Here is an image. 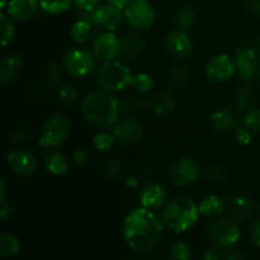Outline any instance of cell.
Here are the masks:
<instances>
[{"label":"cell","instance_id":"38","mask_svg":"<svg viewBox=\"0 0 260 260\" xmlns=\"http://www.w3.org/2000/svg\"><path fill=\"white\" fill-rule=\"evenodd\" d=\"M28 136H29V127L24 123H19L18 126L10 128V131H9V141L10 142L25 141Z\"/></svg>","mask_w":260,"mask_h":260},{"label":"cell","instance_id":"47","mask_svg":"<svg viewBox=\"0 0 260 260\" xmlns=\"http://www.w3.org/2000/svg\"><path fill=\"white\" fill-rule=\"evenodd\" d=\"M202 258L206 260H218L221 259V255L218 254L217 249H208V250H206V253L203 254Z\"/></svg>","mask_w":260,"mask_h":260},{"label":"cell","instance_id":"9","mask_svg":"<svg viewBox=\"0 0 260 260\" xmlns=\"http://www.w3.org/2000/svg\"><path fill=\"white\" fill-rule=\"evenodd\" d=\"M235 68L244 80H251L260 75V50L254 46H244L236 51Z\"/></svg>","mask_w":260,"mask_h":260},{"label":"cell","instance_id":"27","mask_svg":"<svg viewBox=\"0 0 260 260\" xmlns=\"http://www.w3.org/2000/svg\"><path fill=\"white\" fill-rule=\"evenodd\" d=\"M79 93L74 86L63 85L57 91V101L63 109H71L78 103Z\"/></svg>","mask_w":260,"mask_h":260},{"label":"cell","instance_id":"4","mask_svg":"<svg viewBox=\"0 0 260 260\" xmlns=\"http://www.w3.org/2000/svg\"><path fill=\"white\" fill-rule=\"evenodd\" d=\"M134 74L124 63L119 61H107L101 66L96 80L107 91H121L132 85Z\"/></svg>","mask_w":260,"mask_h":260},{"label":"cell","instance_id":"40","mask_svg":"<svg viewBox=\"0 0 260 260\" xmlns=\"http://www.w3.org/2000/svg\"><path fill=\"white\" fill-rule=\"evenodd\" d=\"M88 160H89V155L85 149H80V147H78V149L74 150L73 162L76 168H84L86 165V162H88Z\"/></svg>","mask_w":260,"mask_h":260},{"label":"cell","instance_id":"10","mask_svg":"<svg viewBox=\"0 0 260 260\" xmlns=\"http://www.w3.org/2000/svg\"><path fill=\"white\" fill-rule=\"evenodd\" d=\"M235 61L229 55H217L206 65V76L211 83L221 84L230 80L235 74Z\"/></svg>","mask_w":260,"mask_h":260},{"label":"cell","instance_id":"50","mask_svg":"<svg viewBox=\"0 0 260 260\" xmlns=\"http://www.w3.org/2000/svg\"><path fill=\"white\" fill-rule=\"evenodd\" d=\"M250 10L255 14H260V0H250Z\"/></svg>","mask_w":260,"mask_h":260},{"label":"cell","instance_id":"33","mask_svg":"<svg viewBox=\"0 0 260 260\" xmlns=\"http://www.w3.org/2000/svg\"><path fill=\"white\" fill-rule=\"evenodd\" d=\"M116 137L113 134H108V132H99L94 136L93 145L98 151H108L112 146H113Z\"/></svg>","mask_w":260,"mask_h":260},{"label":"cell","instance_id":"5","mask_svg":"<svg viewBox=\"0 0 260 260\" xmlns=\"http://www.w3.org/2000/svg\"><path fill=\"white\" fill-rule=\"evenodd\" d=\"M70 134V121L63 114H55L46 121L40 137V146L46 150H56L62 146Z\"/></svg>","mask_w":260,"mask_h":260},{"label":"cell","instance_id":"1","mask_svg":"<svg viewBox=\"0 0 260 260\" xmlns=\"http://www.w3.org/2000/svg\"><path fill=\"white\" fill-rule=\"evenodd\" d=\"M164 226L151 210L139 207L126 216L123 222V238L131 250L149 253L161 241Z\"/></svg>","mask_w":260,"mask_h":260},{"label":"cell","instance_id":"22","mask_svg":"<svg viewBox=\"0 0 260 260\" xmlns=\"http://www.w3.org/2000/svg\"><path fill=\"white\" fill-rule=\"evenodd\" d=\"M210 123L217 132H230L235 127L236 119L231 108H218L211 114Z\"/></svg>","mask_w":260,"mask_h":260},{"label":"cell","instance_id":"36","mask_svg":"<svg viewBox=\"0 0 260 260\" xmlns=\"http://www.w3.org/2000/svg\"><path fill=\"white\" fill-rule=\"evenodd\" d=\"M169 79L172 83L177 84V85H184L190 79V71L184 66H177L170 70Z\"/></svg>","mask_w":260,"mask_h":260},{"label":"cell","instance_id":"49","mask_svg":"<svg viewBox=\"0 0 260 260\" xmlns=\"http://www.w3.org/2000/svg\"><path fill=\"white\" fill-rule=\"evenodd\" d=\"M107 2H108L109 4L114 5V7L119 8V9H124L132 0H107Z\"/></svg>","mask_w":260,"mask_h":260},{"label":"cell","instance_id":"32","mask_svg":"<svg viewBox=\"0 0 260 260\" xmlns=\"http://www.w3.org/2000/svg\"><path fill=\"white\" fill-rule=\"evenodd\" d=\"M154 78L146 73L136 74V75H134V79H132V86L137 91H140V93H149L154 88Z\"/></svg>","mask_w":260,"mask_h":260},{"label":"cell","instance_id":"52","mask_svg":"<svg viewBox=\"0 0 260 260\" xmlns=\"http://www.w3.org/2000/svg\"><path fill=\"white\" fill-rule=\"evenodd\" d=\"M124 182H126V184L128 185V187H132V188L137 187L136 178H126V179H124Z\"/></svg>","mask_w":260,"mask_h":260},{"label":"cell","instance_id":"42","mask_svg":"<svg viewBox=\"0 0 260 260\" xmlns=\"http://www.w3.org/2000/svg\"><path fill=\"white\" fill-rule=\"evenodd\" d=\"M235 140L240 145H248L251 141V132L248 127H240L235 131Z\"/></svg>","mask_w":260,"mask_h":260},{"label":"cell","instance_id":"48","mask_svg":"<svg viewBox=\"0 0 260 260\" xmlns=\"http://www.w3.org/2000/svg\"><path fill=\"white\" fill-rule=\"evenodd\" d=\"M223 258L229 259V260H238V259H245V255L238 250H235V251L231 250L230 253H228L226 255H223Z\"/></svg>","mask_w":260,"mask_h":260},{"label":"cell","instance_id":"11","mask_svg":"<svg viewBox=\"0 0 260 260\" xmlns=\"http://www.w3.org/2000/svg\"><path fill=\"white\" fill-rule=\"evenodd\" d=\"M8 165L13 172L23 178L32 177L38 169V161L35 155L28 150L14 149L7 155Z\"/></svg>","mask_w":260,"mask_h":260},{"label":"cell","instance_id":"13","mask_svg":"<svg viewBox=\"0 0 260 260\" xmlns=\"http://www.w3.org/2000/svg\"><path fill=\"white\" fill-rule=\"evenodd\" d=\"M93 53L103 62L114 60L121 53V38L109 30L98 36L93 42Z\"/></svg>","mask_w":260,"mask_h":260},{"label":"cell","instance_id":"29","mask_svg":"<svg viewBox=\"0 0 260 260\" xmlns=\"http://www.w3.org/2000/svg\"><path fill=\"white\" fill-rule=\"evenodd\" d=\"M74 4L73 0H40V8L50 14H62Z\"/></svg>","mask_w":260,"mask_h":260},{"label":"cell","instance_id":"14","mask_svg":"<svg viewBox=\"0 0 260 260\" xmlns=\"http://www.w3.org/2000/svg\"><path fill=\"white\" fill-rule=\"evenodd\" d=\"M123 17L124 14L122 13V9L109 4V3L106 5H101L93 10L94 24L98 25L102 29L109 30V32L117 29Z\"/></svg>","mask_w":260,"mask_h":260},{"label":"cell","instance_id":"43","mask_svg":"<svg viewBox=\"0 0 260 260\" xmlns=\"http://www.w3.org/2000/svg\"><path fill=\"white\" fill-rule=\"evenodd\" d=\"M73 2L81 12H93L98 8L101 0H73Z\"/></svg>","mask_w":260,"mask_h":260},{"label":"cell","instance_id":"39","mask_svg":"<svg viewBox=\"0 0 260 260\" xmlns=\"http://www.w3.org/2000/svg\"><path fill=\"white\" fill-rule=\"evenodd\" d=\"M121 167H122L121 160H118L114 157V159H109L104 162L103 172L108 178H114L117 174H118Z\"/></svg>","mask_w":260,"mask_h":260},{"label":"cell","instance_id":"51","mask_svg":"<svg viewBox=\"0 0 260 260\" xmlns=\"http://www.w3.org/2000/svg\"><path fill=\"white\" fill-rule=\"evenodd\" d=\"M5 193H7V187H5V180H0V202L5 201Z\"/></svg>","mask_w":260,"mask_h":260},{"label":"cell","instance_id":"7","mask_svg":"<svg viewBox=\"0 0 260 260\" xmlns=\"http://www.w3.org/2000/svg\"><path fill=\"white\" fill-rule=\"evenodd\" d=\"M123 14L127 23L140 30L149 29L155 22V9L147 0H132Z\"/></svg>","mask_w":260,"mask_h":260},{"label":"cell","instance_id":"6","mask_svg":"<svg viewBox=\"0 0 260 260\" xmlns=\"http://www.w3.org/2000/svg\"><path fill=\"white\" fill-rule=\"evenodd\" d=\"M95 56L84 48L71 50L63 56L62 68L74 78H85L93 73L95 68Z\"/></svg>","mask_w":260,"mask_h":260},{"label":"cell","instance_id":"3","mask_svg":"<svg viewBox=\"0 0 260 260\" xmlns=\"http://www.w3.org/2000/svg\"><path fill=\"white\" fill-rule=\"evenodd\" d=\"M200 207L189 197H175L165 205L162 210V221L169 230L183 234L192 229L200 217Z\"/></svg>","mask_w":260,"mask_h":260},{"label":"cell","instance_id":"35","mask_svg":"<svg viewBox=\"0 0 260 260\" xmlns=\"http://www.w3.org/2000/svg\"><path fill=\"white\" fill-rule=\"evenodd\" d=\"M244 123L250 131L260 132V108H251L244 116Z\"/></svg>","mask_w":260,"mask_h":260},{"label":"cell","instance_id":"46","mask_svg":"<svg viewBox=\"0 0 260 260\" xmlns=\"http://www.w3.org/2000/svg\"><path fill=\"white\" fill-rule=\"evenodd\" d=\"M223 173L218 169H210L208 172V179L212 180V182H221L223 179Z\"/></svg>","mask_w":260,"mask_h":260},{"label":"cell","instance_id":"12","mask_svg":"<svg viewBox=\"0 0 260 260\" xmlns=\"http://www.w3.org/2000/svg\"><path fill=\"white\" fill-rule=\"evenodd\" d=\"M198 175H200V168L197 162L189 157H180L170 167V177L173 183L178 187L192 184L198 179Z\"/></svg>","mask_w":260,"mask_h":260},{"label":"cell","instance_id":"31","mask_svg":"<svg viewBox=\"0 0 260 260\" xmlns=\"http://www.w3.org/2000/svg\"><path fill=\"white\" fill-rule=\"evenodd\" d=\"M0 29H2V47L5 48L13 41L15 35L14 25L12 23V18L5 13L0 14Z\"/></svg>","mask_w":260,"mask_h":260},{"label":"cell","instance_id":"41","mask_svg":"<svg viewBox=\"0 0 260 260\" xmlns=\"http://www.w3.org/2000/svg\"><path fill=\"white\" fill-rule=\"evenodd\" d=\"M46 76H47L48 80L52 84L60 83L61 79H62L60 66H58L57 63H50V65L47 66V70H46Z\"/></svg>","mask_w":260,"mask_h":260},{"label":"cell","instance_id":"34","mask_svg":"<svg viewBox=\"0 0 260 260\" xmlns=\"http://www.w3.org/2000/svg\"><path fill=\"white\" fill-rule=\"evenodd\" d=\"M169 256L175 260H189L192 258V249L188 244L178 241L170 248Z\"/></svg>","mask_w":260,"mask_h":260},{"label":"cell","instance_id":"24","mask_svg":"<svg viewBox=\"0 0 260 260\" xmlns=\"http://www.w3.org/2000/svg\"><path fill=\"white\" fill-rule=\"evenodd\" d=\"M144 51V41L135 33L126 35L121 38V55L126 58H136Z\"/></svg>","mask_w":260,"mask_h":260},{"label":"cell","instance_id":"37","mask_svg":"<svg viewBox=\"0 0 260 260\" xmlns=\"http://www.w3.org/2000/svg\"><path fill=\"white\" fill-rule=\"evenodd\" d=\"M253 90L250 86H241L235 95V107L238 109H244L250 104Z\"/></svg>","mask_w":260,"mask_h":260},{"label":"cell","instance_id":"15","mask_svg":"<svg viewBox=\"0 0 260 260\" xmlns=\"http://www.w3.org/2000/svg\"><path fill=\"white\" fill-rule=\"evenodd\" d=\"M113 135L117 141L134 145L142 139V126L135 118H124L114 124Z\"/></svg>","mask_w":260,"mask_h":260},{"label":"cell","instance_id":"20","mask_svg":"<svg viewBox=\"0 0 260 260\" xmlns=\"http://www.w3.org/2000/svg\"><path fill=\"white\" fill-rule=\"evenodd\" d=\"M175 101L173 94L169 91L162 90L155 94L150 103V109L157 117H168L174 112Z\"/></svg>","mask_w":260,"mask_h":260},{"label":"cell","instance_id":"26","mask_svg":"<svg viewBox=\"0 0 260 260\" xmlns=\"http://www.w3.org/2000/svg\"><path fill=\"white\" fill-rule=\"evenodd\" d=\"M230 206L233 212L239 217H249L254 212V202L249 196L239 193L230 198Z\"/></svg>","mask_w":260,"mask_h":260},{"label":"cell","instance_id":"44","mask_svg":"<svg viewBox=\"0 0 260 260\" xmlns=\"http://www.w3.org/2000/svg\"><path fill=\"white\" fill-rule=\"evenodd\" d=\"M250 240L253 241L254 245L260 248V218L258 221H255V223H254L253 228H251Z\"/></svg>","mask_w":260,"mask_h":260},{"label":"cell","instance_id":"45","mask_svg":"<svg viewBox=\"0 0 260 260\" xmlns=\"http://www.w3.org/2000/svg\"><path fill=\"white\" fill-rule=\"evenodd\" d=\"M13 212V206L10 202H7V201H3L2 202V210H0V213H2V220L7 221L8 217L12 215Z\"/></svg>","mask_w":260,"mask_h":260},{"label":"cell","instance_id":"8","mask_svg":"<svg viewBox=\"0 0 260 260\" xmlns=\"http://www.w3.org/2000/svg\"><path fill=\"white\" fill-rule=\"evenodd\" d=\"M240 229L234 221L217 220L208 228V236L221 249H230L240 240Z\"/></svg>","mask_w":260,"mask_h":260},{"label":"cell","instance_id":"54","mask_svg":"<svg viewBox=\"0 0 260 260\" xmlns=\"http://www.w3.org/2000/svg\"><path fill=\"white\" fill-rule=\"evenodd\" d=\"M259 211H260V208H259Z\"/></svg>","mask_w":260,"mask_h":260},{"label":"cell","instance_id":"30","mask_svg":"<svg viewBox=\"0 0 260 260\" xmlns=\"http://www.w3.org/2000/svg\"><path fill=\"white\" fill-rule=\"evenodd\" d=\"M20 243L14 235L3 234L0 236V253L4 256H14L19 253Z\"/></svg>","mask_w":260,"mask_h":260},{"label":"cell","instance_id":"19","mask_svg":"<svg viewBox=\"0 0 260 260\" xmlns=\"http://www.w3.org/2000/svg\"><path fill=\"white\" fill-rule=\"evenodd\" d=\"M23 61L18 55H8L3 58L0 65V83L3 85L13 83L17 80L19 74L22 73Z\"/></svg>","mask_w":260,"mask_h":260},{"label":"cell","instance_id":"17","mask_svg":"<svg viewBox=\"0 0 260 260\" xmlns=\"http://www.w3.org/2000/svg\"><path fill=\"white\" fill-rule=\"evenodd\" d=\"M168 198V193L165 188L159 183H150L142 189L140 194V202L142 207L149 210H156L165 203Z\"/></svg>","mask_w":260,"mask_h":260},{"label":"cell","instance_id":"2","mask_svg":"<svg viewBox=\"0 0 260 260\" xmlns=\"http://www.w3.org/2000/svg\"><path fill=\"white\" fill-rule=\"evenodd\" d=\"M119 102L106 91H93L84 98L81 112L86 122L95 127L116 124L119 116Z\"/></svg>","mask_w":260,"mask_h":260},{"label":"cell","instance_id":"53","mask_svg":"<svg viewBox=\"0 0 260 260\" xmlns=\"http://www.w3.org/2000/svg\"><path fill=\"white\" fill-rule=\"evenodd\" d=\"M8 5H7V0H2V4H0V8H2V9H5V8H7Z\"/></svg>","mask_w":260,"mask_h":260},{"label":"cell","instance_id":"21","mask_svg":"<svg viewBox=\"0 0 260 260\" xmlns=\"http://www.w3.org/2000/svg\"><path fill=\"white\" fill-rule=\"evenodd\" d=\"M91 24H94L93 12H84L80 19L73 24L70 29V37L74 42L84 43L91 35Z\"/></svg>","mask_w":260,"mask_h":260},{"label":"cell","instance_id":"23","mask_svg":"<svg viewBox=\"0 0 260 260\" xmlns=\"http://www.w3.org/2000/svg\"><path fill=\"white\" fill-rule=\"evenodd\" d=\"M43 162H45V167L47 169V172L50 174L56 175V177L63 175L69 169L68 159L61 152L53 151V150H51V152L45 155Z\"/></svg>","mask_w":260,"mask_h":260},{"label":"cell","instance_id":"18","mask_svg":"<svg viewBox=\"0 0 260 260\" xmlns=\"http://www.w3.org/2000/svg\"><path fill=\"white\" fill-rule=\"evenodd\" d=\"M40 8V0H9L7 13L12 19L28 20L36 14Z\"/></svg>","mask_w":260,"mask_h":260},{"label":"cell","instance_id":"16","mask_svg":"<svg viewBox=\"0 0 260 260\" xmlns=\"http://www.w3.org/2000/svg\"><path fill=\"white\" fill-rule=\"evenodd\" d=\"M167 48L170 55L183 58L190 55L193 50V43L184 29H177L167 36Z\"/></svg>","mask_w":260,"mask_h":260},{"label":"cell","instance_id":"28","mask_svg":"<svg viewBox=\"0 0 260 260\" xmlns=\"http://www.w3.org/2000/svg\"><path fill=\"white\" fill-rule=\"evenodd\" d=\"M196 18H197V13H196L194 8L190 5H184V7L179 8L175 14V22L180 29L185 30L194 24Z\"/></svg>","mask_w":260,"mask_h":260},{"label":"cell","instance_id":"25","mask_svg":"<svg viewBox=\"0 0 260 260\" xmlns=\"http://www.w3.org/2000/svg\"><path fill=\"white\" fill-rule=\"evenodd\" d=\"M198 207H200L201 215L206 217H218L225 211V202L218 196L211 194L203 198Z\"/></svg>","mask_w":260,"mask_h":260}]
</instances>
